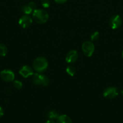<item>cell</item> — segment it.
<instances>
[{
	"label": "cell",
	"mask_w": 123,
	"mask_h": 123,
	"mask_svg": "<svg viewBox=\"0 0 123 123\" xmlns=\"http://www.w3.org/2000/svg\"><path fill=\"white\" fill-rule=\"evenodd\" d=\"M118 90L115 87H109L106 88L103 92V96L106 98L113 99L118 96Z\"/></svg>",
	"instance_id": "6"
},
{
	"label": "cell",
	"mask_w": 123,
	"mask_h": 123,
	"mask_svg": "<svg viewBox=\"0 0 123 123\" xmlns=\"http://www.w3.org/2000/svg\"><path fill=\"white\" fill-rule=\"evenodd\" d=\"M4 115V110L1 106H0V118L2 117Z\"/></svg>",
	"instance_id": "21"
},
{
	"label": "cell",
	"mask_w": 123,
	"mask_h": 123,
	"mask_svg": "<svg viewBox=\"0 0 123 123\" xmlns=\"http://www.w3.org/2000/svg\"><path fill=\"white\" fill-rule=\"evenodd\" d=\"M33 23V19L28 14H25L20 17L19 20V24L23 28L30 27Z\"/></svg>",
	"instance_id": "7"
},
{
	"label": "cell",
	"mask_w": 123,
	"mask_h": 123,
	"mask_svg": "<svg viewBox=\"0 0 123 123\" xmlns=\"http://www.w3.org/2000/svg\"><path fill=\"white\" fill-rule=\"evenodd\" d=\"M19 74L24 78H27L31 76H33V71L30 66H24L21 67V68L19 70Z\"/></svg>",
	"instance_id": "10"
},
{
	"label": "cell",
	"mask_w": 123,
	"mask_h": 123,
	"mask_svg": "<svg viewBox=\"0 0 123 123\" xmlns=\"http://www.w3.org/2000/svg\"><path fill=\"white\" fill-rule=\"evenodd\" d=\"M7 48L5 44L0 43V56H5L7 54Z\"/></svg>",
	"instance_id": "14"
},
{
	"label": "cell",
	"mask_w": 123,
	"mask_h": 123,
	"mask_svg": "<svg viewBox=\"0 0 123 123\" xmlns=\"http://www.w3.org/2000/svg\"><path fill=\"white\" fill-rule=\"evenodd\" d=\"M28 5L29 6H30V7H31V9L33 10H36V7H37V5H36V4L34 2H29L28 3Z\"/></svg>",
	"instance_id": "19"
},
{
	"label": "cell",
	"mask_w": 123,
	"mask_h": 123,
	"mask_svg": "<svg viewBox=\"0 0 123 123\" xmlns=\"http://www.w3.org/2000/svg\"><path fill=\"white\" fill-rule=\"evenodd\" d=\"M0 76L4 82H10L14 80V73L10 70H4L0 73Z\"/></svg>",
	"instance_id": "5"
},
{
	"label": "cell",
	"mask_w": 123,
	"mask_h": 123,
	"mask_svg": "<svg viewBox=\"0 0 123 123\" xmlns=\"http://www.w3.org/2000/svg\"><path fill=\"white\" fill-rule=\"evenodd\" d=\"M109 25L113 30L118 28L122 24V19L120 16L114 15L109 19Z\"/></svg>",
	"instance_id": "8"
},
{
	"label": "cell",
	"mask_w": 123,
	"mask_h": 123,
	"mask_svg": "<svg viewBox=\"0 0 123 123\" xmlns=\"http://www.w3.org/2000/svg\"><path fill=\"white\" fill-rule=\"evenodd\" d=\"M122 56H123V53H122Z\"/></svg>",
	"instance_id": "24"
},
{
	"label": "cell",
	"mask_w": 123,
	"mask_h": 123,
	"mask_svg": "<svg viewBox=\"0 0 123 123\" xmlns=\"http://www.w3.org/2000/svg\"><path fill=\"white\" fill-rule=\"evenodd\" d=\"M48 66V62L47 59L43 56H40L35 59L33 63V67L34 69L37 72V73H43L47 69Z\"/></svg>",
	"instance_id": "1"
},
{
	"label": "cell",
	"mask_w": 123,
	"mask_h": 123,
	"mask_svg": "<svg viewBox=\"0 0 123 123\" xmlns=\"http://www.w3.org/2000/svg\"><path fill=\"white\" fill-rule=\"evenodd\" d=\"M21 11L24 13L25 14H28L29 15L31 14L32 12H33V10L31 8V7L28 6V5H24L21 7Z\"/></svg>",
	"instance_id": "13"
},
{
	"label": "cell",
	"mask_w": 123,
	"mask_h": 123,
	"mask_svg": "<svg viewBox=\"0 0 123 123\" xmlns=\"http://www.w3.org/2000/svg\"><path fill=\"white\" fill-rule=\"evenodd\" d=\"M121 96H123V90L121 91Z\"/></svg>",
	"instance_id": "23"
},
{
	"label": "cell",
	"mask_w": 123,
	"mask_h": 123,
	"mask_svg": "<svg viewBox=\"0 0 123 123\" xmlns=\"http://www.w3.org/2000/svg\"><path fill=\"white\" fill-rule=\"evenodd\" d=\"M66 71L69 75L71 76H73L76 73V68L74 66H69L66 68Z\"/></svg>",
	"instance_id": "15"
},
{
	"label": "cell",
	"mask_w": 123,
	"mask_h": 123,
	"mask_svg": "<svg viewBox=\"0 0 123 123\" xmlns=\"http://www.w3.org/2000/svg\"><path fill=\"white\" fill-rule=\"evenodd\" d=\"M45 123H55V122H54V121H53V120H48V121H47Z\"/></svg>",
	"instance_id": "22"
},
{
	"label": "cell",
	"mask_w": 123,
	"mask_h": 123,
	"mask_svg": "<svg viewBox=\"0 0 123 123\" xmlns=\"http://www.w3.org/2000/svg\"><path fill=\"white\" fill-rule=\"evenodd\" d=\"M57 123H72L71 118L66 115H59L57 119Z\"/></svg>",
	"instance_id": "11"
},
{
	"label": "cell",
	"mask_w": 123,
	"mask_h": 123,
	"mask_svg": "<svg viewBox=\"0 0 123 123\" xmlns=\"http://www.w3.org/2000/svg\"><path fill=\"white\" fill-rule=\"evenodd\" d=\"M32 82L36 85L46 86L49 85V79L47 76L37 73L33 74Z\"/></svg>",
	"instance_id": "3"
},
{
	"label": "cell",
	"mask_w": 123,
	"mask_h": 123,
	"mask_svg": "<svg viewBox=\"0 0 123 123\" xmlns=\"http://www.w3.org/2000/svg\"><path fill=\"white\" fill-rule=\"evenodd\" d=\"M95 50V46L92 42L89 41L84 42L82 44V50L84 55L87 56H91L94 54Z\"/></svg>",
	"instance_id": "4"
},
{
	"label": "cell",
	"mask_w": 123,
	"mask_h": 123,
	"mask_svg": "<svg viewBox=\"0 0 123 123\" xmlns=\"http://www.w3.org/2000/svg\"><path fill=\"white\" fill-rule=\"evenodd\" d=\"M33 18L36 22L42 24H45L48 20L49 15L44 10L36 9L33 12Z\"/></svg>",
	"instance_id": "2"
},
{
	"label": "cell",
	"mask_w": 123,
	"mask_h": 123,
	"mask_svg": "<svg viewBox=\"0 0 123 123\" xmlns=\"http://www.w3.org/2000/svg\"><path fill=\"white\" fill-rule=\"evenodd\" d=\"M100 37V34L98 31L94 32L91 35H90V39L92 41H96Z\"/></svg>",
	"instance_id": "17"
},
{
	"label": "cell",
	"mask_w": 123,
	"mask_h": 123,
	"mask_svg": "<svg viewBox=\"0 0 123 123\" xmlns=\"http://www.w3.org/2000/svg\"><path fill=\"white\" fill-rule=\"evenodd\" d=\"M47 118H48L49 120H55V119H57V118L59 117V113L55 111H50L48 112L47 114Z\"/></svg>",
	"instance_id": "12"
},
{
	"label": "cell",
	"mask_w": 123,
	"mask_h": 123,
	"mask_svg": "<svg viewBox=\"0 0 123 123\" xmlns=\"http://www.w3.org/2000/svg\"><path fill=\"white\" fill-rule=\"evenodd\" d=\"M51 2L49 0H42V6L44 8H48L50 6Z\"/></svg>",
	"instance_id": "18"
},
{
	"label": "cell",
	"mask_w": 123,
	"mask_h": 123,
	"mask_svg": "<svg viewBox=\"0 0 123 123\" xmlns=\"http://www.w3.org/2000/svg\"></svg>",
	"instance_id": "25"
},
{
	"label": "cell",
	"mask_w": 123,
	"mask_h": 123,
	"mask_svg": "<svg viewBox=\"0 0 123 123\" xmlns=\"http://www.w3.org/2000/svg\"><path fill=\"white\" fill-rule=\"evenodd\" d=\"M55 2L58 4H63L66 2L68 0H54Z\"/></svg>",
	"instance_id": "20"
},
{
	"label": "cell",
	"mask_w": 123,
	"mask_h": 123,
	"mask_svg": "<svg viewBox=\"0 0 123 123\" xmlns=\"http://www.w3.org/2000/svg\"><path fill=\"white\" fill-rule=\"evenodd\" d=\"M78 54L77 50H70L67 54L66 56V62L68 63H74L78 59Z\"/></svg>",
	"instance_id": "9"
},
{
	"label": "cell",
	"mask_w": 123,
	"mask_h": 123,
	"mask_svg": "<svg viewBox=\"0 0 123 123\" xmlns=\"http://www.w3.org/2000/svg\"><path fill=\"white\" fill-rule=\"evenodd\" d=\"M13 86H14L16 89H17V90H20V89H21L22 88L23 84L20 81H19V80H16L13 81Z\"/></svg>",
	"instance_id": "16"
}]
</instances>
